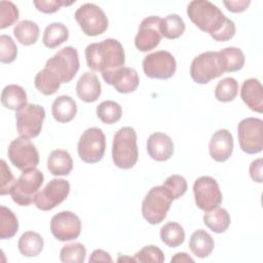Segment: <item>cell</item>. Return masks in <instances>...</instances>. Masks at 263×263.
<instances>
[{"label":"cell","instance_id":"cell-12","mask_svg":"<svg viewBox=\"0 0 263 263\" xmlns=\"http://www.w3.org/2000/svg\"><path fill=\"white\" fill-rule=\"evenodd\" d=\"M45 118V110L40 105L28 104L26 107L16 111V129L21 137L36 138L39 136Z\"/></svg>","mask_w":263,"mask_h":263},{"label":"cell","instance_id":"cell-35","mask_svg":"<svg viewBox=\"0 0 263 263\" xmlns=\"http://www.w3.org/2000/svg\"><path fill=\"white\" fill-rule=\"evenodd\" d=\"M0 238L7 239L13 237L18 230V221L16 216L8 208L0 206Z\"/></svg>","mask_w":263,"mask_h":263},{"label":"cell","instance_id":"cell-24","mask_svg":"<svg viewBox=\"0 0 263 263\" xmlns=\"http://www.w3.org/2000/svg\"><path fill=\"white\" fill-rule=\"evenodd\" d=\"M47 168L53 176H67L73 168V160L66 150L57 149L50 152L47 158Z\"/></svg>","mask_w":263,"mask_h":263},{"label":"cell","instance_id":"cell-22","mask_svg":"<svg viewBox=\"0 0 263 263\" xmlns=\"http://www.w3.org/2000/svg\"><path fill=\"white\" fill-rule=\"evenodd\" d=\"M240 97L251 110L258 113L263 112V88L258 79L249 78L245 80L241 85Z\"/></svg>","mask_w":263,"mask_h":263},{"label":"cell","instance_id":"cell-30","mask_svg":"<svg viewBox=\"0 0 263 263\" xmlns=\"http://www.w3.org/2000/svg\"><path fill=\"white\" fill-rule=\"evenodd\" d=\"M69 38V29L62 23L48 25L43 33L42 42L48 48H54L63 44Z\"/></svg>","mask_w":263,"mask_h":263},{"label":"cell","instance_id":"cell-26","mask_svg":"<svg viewBox=\"0 0 263 263\" xmlns=\"http://www.w3.org/2000/svg\"><path fill=\"white\" fill-rule=\"evenodd\" d=\"M215 247L213 237L204 230L194 231L189 240V249L198 258H205L211 255Z\"/></svg>","mask_w":263,"mask_h":263},{"label":"cell","instance_id":"cell-1","mask_svg":"<svg viewBox=\"0 0 263 263\" xmlns=\"http://www.w3.org/2000/svg\"><path fill=\"white\" fill-rule=\"evenodd\" d=\"M187 14L197 28L209 33L216 41H228L235 35V24L210 1H191L187 7Z\"/></svg>","mask_w":263,"mask_h":263},{"label":"cell","instance_id":"cell-27","mask_svg":"<svg viewBox=\"0 0 263 263\" xmlns=\"http://www.w3.org/2000/svg\"><path fill=\"white\" fill-rule=\"evenodd\" d=\"M230 222V215L223 208L218 206L210 212H205V214L203 215L204 225L216 233L225 232L228 229Z\"/></svg>","mask_w":263,"mask_h":263},{"label":"cell","instance_id":"cell-40","mask_svg":"<svg viewBox=\"0 0 263 263\" xmlns=\"http://www.w3.org/2000/svg\"><path fill=\"white\" fill-rule=\"evenodd\" d=\"M18 9L10 1H0V29L13 25L18 20Z\"/></svg>","mask_w":263,"mask_h":263},{"label":"cell","instance_id":"cell-47","mask_svg":"<svg viewBox=\"0 0 263 263\" xmlns=\"http://www.w3.org/2000/svg\"><path fill=\"white\" fill-rule=\"evenodd\" d=\"M89 262H112V258L109 253L103 250H96L89 257Z\"/></svg>","mask_w":263,"mask_h":263},{"label":"cell","instance_id":"cell-37","mask_svg":"<svg viewBox=\"0 0 263 263\" xmlns=\"http://www.w3.org/2000/svg\"><path fill=\"white\" fill-rule=\"evenodd\" d=\"M238 93V83L232 77L220 80L215 88V97L220 102H231Z\"/></svg>","mask_w":263,"mask_h":263},{"label":"cell","instance_id":"cell-36","mask_svg":"<svg viewBox=\"0 0 263 263\" xmlns=\"http://www.w3.org/2000/svg\"><path fill=\"white\" fill-rule=\"evenodd\" d=\"M97 115L103 123L113 124L121 118L122 109L114 101H104L97 107Z\"/></svg>","mask_w":263,"mask_h":263},{"label":"cell","instance_id":"cell-31","mask_svg":"<svg viewBox=\"0 0 263 263\" xmlns=\"http://www.w3.org/2000/svg\"><path fill=\"white\" fill-rule=\"evenodd\" d=\"M13 35L21 44L32 45L38 40L39 27L32 21H22L14 26Z\"/></svg>","mask_w":263,"mask_h":263},{"label":"cell","instance_id":"cell-2","mask_svg":"<svg viewBox=\"0 0 263 263\" xmlns=\"http://www.w3.org/2000/svg\"><path fill=\"white\" fill-rule=\"evenodd\" d=\"M85 59L91 70L101 73L123 67L125 63L124 49L121 43L112 38L87 45Z\"/></svg>","mask_w":263,"mask_h":263},{"label":"cell","instance_id":"cell-38","mask_svg":"<svg viewBox=\"0 0 263 263\" xmlns=\"http://www.w3.org/2000/svg\"><path fill=\"white\" fill-rule=\"evenodd\" d=\"M86 256V249L80 242L66 245L60 252V259L64 263H83Z\"/></svg>","mask_w":263,"mask_h":263},{"label":"cell","instance_id":"cell-7","mask_svg":"<svg viewBox=\"0 0 263 263\" xmlns=\"http://www.w3.org/2000/svg\"><path fill=\"white\" fill-rule=\"evenodd\" d=\"M224 73L218 51H205L193 59L190 76L198 84H206Z\"/></svg>","mask_w":263,"mask_h":263},{"label":"cell","instance_id":"cell-43","mask_svg":"<svg viewBox=\"0 0 263 263\" xmlns=\"http://www.w3.org/2000/svg\"><path fill=\"white\" fill-rule=\"evenodd\" d=\"M0 194L1 195H6V194H10L14 184H15V180L14 177L11 173V171L9 170V167L7 166L5 160L1 159L0 161Z\"/></svg>","mask_w":263,"mask_h":263},{"label":"cell","instance_id":"cell-13","mask_svg":"<svg viewBox=\"0 0 263 263\" xmlns=\"http://www.w3.org/2000/svg\"><path fill=\"white\" fill-rule=\"evenodd\" d=\"M193 192L196 205L204 212H210L222 203L219 184L210 176L199 177L193 184Z\"/></svg>","mask_w":263,"mask_h":263},{"label":"cell","instance_id":"cell-32","mask_svg":"<svg viewBox=\"0 0 263 263\" xmlns=\"http://www.w3.org/2000/svg\"><path fill=\"white\" fill-rule=\"evenodd\" d=\"M185 28L186 26L183 18L176 13L168 14L164 18H161L160 32L162 37L166 39H177L181 37Z\"/></svg>","mask_w":263,"mask_h":263},{"label":"cell","instance_id":"cell-20","mask_svg":"<svg viewBox=\"0 0 263 263\" xmlns=\"http://www.w3.org/2000/svg\"><path fill=\"white\" fill-rule=\"evenodd\" d=\"M147 152L156 161H166L174 153L173 140L163 133H154L147 140Z\"/></svg>","mask_w":263,"mask_h":263},{"label":"cell","instance_id":"cell-10","mask_svg":"<svg viewBox=\"0 0 263 263\" xmlns=\"http://www.w3.org/2000/svg\"><path fill=\"white\" fill-rule=\"evenodd\" d=\"M75 20L82 32L87 36L103 34L108 28V18L100 6L85 3L75 11Z\"/></svg>","mask_w":263,"mask_h":263},{"label":"cell","instance_id":"cell-41","mask_svg":"<svg viewBox=\"0 0 263 263\" xmlns=\"http://www.w3.org/2000/svg\"><path fill=\"white\" fill-rule=\"evenodd\" d=\"M17 55V47L10 36H0V61L3 64L12 63Z\"/></svg>","mask_w":263,"mask_h":263},{"label":"cell","instance_id":"cell-9","mask_svg":"<svg viewBox=\"0 0 263 263\" xmlns=\"http://www.w3.org/2000/svg\"><path fill=\"white\" fill-rule=\"evenodd\" d=\"M7 153L10 162L23 173L36 168L39 163L38 150L28 138L20 137L12 140Z\"/></svg>","mask_w":263,"mask_h":263},{"label":"cell","instance_id":"cell-45","mask_svg":"<svg viewBox=\"0 0 263 263\" xmlns=\"http://www.w3.org/2000/svg\"><path fill=\"white\" fill-rule=\"evenodd\" d=\"M223 4L230 12L238 13L245 11L251 4L250 0H235V1H223Z\"/></svg>","mask_w":263,"mask_h":263},{"label":"cell","instance_id":"cell-8","mask_svg":"<svg viewBox=\"0 0 263 263\" xmlns=\"http://www.w3.org/2000/svg\"><path fill=\"white\" fill-rule=\"evenodd\" d=\"M106 138L99 127H89L81 135L77 151L80 159L86 163L99 162L105 154Z\"/></svg>","mask_w":263,"mask_h":263},{"label":"cell","instance_id":"cell-25","mask_svg":"<svg viewBox=\"0 0 263 263\" xmlns=\"http://www.w3.org/2000/svg\"><path fill=\"white\" fill-rule=\"evenodd\" d=\"M27 100L25 89L16 84L6 85L1 92V103L9 110L20 111L28 105Z\"/></svg>","mask_w":263,"mask_h":263},{"label":"cell","instance_id":"cell-11","mask_svg":"<svg viewBox=\"0 0 263 263\" xmlns=\"http://www.w3.org/2000/svg\"><path fill=\"white\" fill-rule=\"evenodd\" d=\"M240 149L248 154H256L263 149V121L260 118L248 117L237 126Z\"/></svg>","mask_w":263,"mask_h":263},{"label":"cell","instance_id":"cell-16","mask_svg":"<svg viewBox=\"0 0 263 263\" xmlns=\"http://www.w3.org/2000/svg\"><path fill=\"white\" fill-rule=\"evenodd\" d=\"M50 231L60 241L73 240L80 235L81 221L76 214L70 211L60 212L50 220Z\"/></svg>","mask_w":263,"mask_h":263},{"label":"cell","instance_id":"cell-48","mask_svg":"<svg viewBox=\"0 0 263 263\" xmlns=\"http://www.w3.org/2000/svg\"><path fill=\"white\" fill-rule=\"evenodd\" d=\"M171 262H194V260L186 253H177L171 259Z\"/></svg>","mask_w":263,"mask_h":263},{"label":"cell","instance_id":"cell-21","mask_svg":"<svg viewBox=\"0 0 263 263\" xmlns=\"http://www.w3.org/2000/svg\"><path fill=\"white\" fill-rule=\"evenodd\" d=\"M101 92V83L95 73L85 72L78 79L76 84V93L81 101L85 103L96 102L100 98Z\"/></svg>","mask_w":263,"mask_h":263},{"label":"cell","instance_id":"cell-19","mask_svg":"<svg viewBox=\"0 0 263 263\" xmlns=\"http://www.w3.org/2000/svg\"><path fill=\"white\" fill-rule=\"evenodd\" d=\"M211 157L218 162H224L230 158L233 151V137L227 129H218L214 133L209 144Z\"/></svg>","mask_w":263,"mask_h":263},{"label":"cell","instance_id":"cell-5","mask_svg":"<svg viewBox=\"0 0 263 263\" xmlns=\"http://www.w3.org/2000/svg\"><path fill=\"white\" fill-rule=\"evenodd\" d=\"M79 57L77 49L66 46L48 59L45 68L52 72L61 83L70 82L79 70Z\"/></svg>","mask_w":263,"mask_h":263},{"label":"cell","instance_id":"cell-3","mask_svg":"<svg viewBox=\"0 0 263 263\" xmlns=\"http://www.w3.org/2000/svg\"><path fill=\"white\" fill-rule=\"evenodd\" d=\"M139 150L137 146V134L130 126L119 128L113 138L112 159L114 164L122 170L135 166L138 161Z\"/></svg>","mask_w":263,"mask_h":263},{"label":"cell","instance_id":"cell-4","mask_svg":"<svg viewBox=\"0 0 263 263\" xmlns=\"http://www.w3.org/2000/svg\"><path fill=\"white\" fill-rule=\"evenodd\" d=\"M173 198L163 186L152 187L142 202V215L151 225L161 223L172 205Z\"/></svg>","mask_w":263,"mask_h":263},{"label":"cell","instance_id":"cell-29","mask_svg":"<svg viewBox=\"0 0 263 263\" xmlns=\"http://www.w3.org/2000/svg\"><path fill=\"white\" fill-rule=\"evenodd\" d=\"M219 52L222 68L225 72H236L245 65V54L237 47H226Z\"/></svg>","mask_w":263,"mask_h":263},{"label":"cell","instance_id":"cell-42","mask_svg":"<svg viewBox=\"0 0 263 263\" xmlns=\"http://www.w3.org/2000/svg\"><path fill=\"white\" fill-rule=\"evenodd\" d=\"M135 259L137 262H142V263H148V262L162 263L164 261V255L159 248L153 245H150V246L144 247L139 252H137L135 255Z\"/></svg>","mask_w":263,"mask_h":263},{"label":"cell","instance_id":"cell-39","mask_svg":"<svg viewBox=\"0 0 263 263\" xmlns=\"http://www.w3.org/2000/svg\"><path fill=\"white\" fill-rule=\"evenodd\" d=\"M171 194L173 200L180 198L187 191V181L183 176L172 175L165 179L162 185Z\"/></svg>","mask_w":263,"mask_h":263},{"label":"cell","instance_id":"cell-28","mask_svg":"<svg viewBox=\"0 0 263 263\" xmlns=\"http://www.w3.org/2000/svg\"><path fill=\"white\" fill-rule=\"evenodd\" d=\"M44 241L42 236L34 231L23 233L18 239L17 248L21 254L25 257H35L43 250Z\"/></svg>","mask_w":263,"mask_h":263},{"label":"cell","instance_id":"cell-14","mask_svg":"<svg viewBox=\"0 0 263 263\" xmlns=\"http://www.w3.org/2000/svg\"><path fill=\"white\" fill-rule=\"evenodd\" d=\"M177 69L174 55L165 50H158L146 55L143 60L145 75L153 79H168L173 77Z\"/></svg>","mask_w":263,"mask_h":263},{"label":"cell","instance_id":"cell-34","mask_svg":"<svg viewBox=\"0 0 263 263\" xmlns=\"http://www.w3.org/2000/svg\"><path fill=\"white\" fill-rule=\"evenodd\" d=\"M160 238L170 248H177L185 240L184 228L177 222H168L160 229Z\"/></svg>","mask_w":263,"mask_h":263},{"label":"cell","instance_id":"cell-6","mask_svg":"<svg viewBox=\"0 0 263 263\" xmlns=\"http://www.w3.org/2000/svg\"><path fill=\"white\" fill-rule=\"evenodd\" d=\"M43 181L44 176L38 168L24 172L18 177L10 192L12 200L22 206L30 205L34 202Z\"/></svg>","mask_w":263,"mask_h":263},{"label":"cell","instance_id":"cell-46","mask_svg":"<svg viewBox=\"0 0 263 263\" xmlns=\"http://www.w3.org/2000/svg\"><path fill=\"white\" fill-rule=\"evenodd\" d=\"M262 166H263V160L262 158H258L254 161H252L250 165V176L253 181L257 183H262Z\"/></svg>","mask_w":263,"mask_h":263},{"label":"cell","instance_id":"cell-23","mask_svg":"<svg viewBox=\"0 0 263 263\" xmlns=\"http://www.w3.org/2000/svg\"><path fill=\"white\" fill-rule=\"evenodd\" d=\"M51 113L58 122H70L77 113L76 102L69 96H60L52 103Z\"/></svg>","mask_w":263,"mask_h":263},{"label":"cell","instance_id":"cell-17","mask_svg":"<svg viewBox=\"0 0 263 263\" xmlns=\"http://www.w3.org/2000/svg\"><path fill=\"white\" fill-rule=\"evenodd\" d=\"M161 17L151 15L142 21L139 26L138 34L135 38V45L137 49L146 52L154 49L160 43L162 38L160 32Z\"/></svg>","mask_w":263,"mask_h":263},{"label":"cell","instance_id":"cell-15","mask_svg":"<svg viewBox=\"0 0 263 263\" xmlns=\"http://www.w3.org/2000/svg\"><path fill=\"white\" fill-rule=\"evenodd\" d=\"M70 192V184L64 179H52L37 193L34 203L41 211H50L62 203Z\"/></svg>","mask_w":263,"mask_h":263},{"label":"cell","instance_id":"cell-44","mask_svg":"<svg viewBox=\"0 0 263 263\" xmlns=\"http://www.w3.org/2000/svg\"><path fill=\"white\" fill-rule=\"evenodd\" d=\"M75 1H65V0H34L33 3L35 7L43 13H53L58 11L62 6L71 5Z\"/></svg>","mask_w":263,"mask_h":263},{"label":"cell","instance_id":"cell-18","mask_svg":"<svg viewBox=\"0 0 263 263\" xmlns=\"http://www.w3.org/2000/svg\"><path fill=\"white\" fill-rule=\"evenodd\" d=\"M102 77L106 83L112 85L120 93L134 92L140 83L138 72L129 67L105 71L102 73Z\"/></svg>","mask_w":263,"mask_h":263},{"label":"cell","instance_id":"cell-33","mask_svg":"<svg viewBox=\"0 0 263 263\" xmlns=\"http://www.w3.org/2000/svg\"><path fill=\"white\" fill-rule=\"evenodd\" d=\"M34 84L35 87L45 96H51L55 93L61 86V82L58 77L46 68L37 73L35 76Z\"/></svg>","mask_w":263,"mask_h":263}]
</instances>
